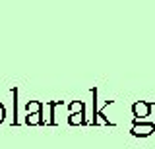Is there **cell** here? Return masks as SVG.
Returning a JSON list of instances; mask_svg holds the SVG:
<instances>
[{
	"mask_svg": "<svg viewBox=\"0 0 155 149\" xmlns=\"http://www.w3.org/2000/svg\"><path fill=\"white\" fill-rule=\"evenodd\" d=\"M0 114H2V107H0ZM0 120H2V116H0Z\"/></svg>",
	"mask_w": 155,
	"mask_h": 149,
	"instance_id": "cell-2",
	"label": "cell"
},
{
	"mask_svg": "<svg viewBox=\"0 0 155 149\" xmlns=\"http://www.w3.org/2000/svg\"><path fill=\"white\" fill-rule=\"evenodd\" d=\"M136 110H140L142 114H145L147 112V107H145V105H140V107H136Z\"/></svg>",
	"mask_w": 155,
	"mask_h": 149,
	"instance_id": "cell-1",
	"label": "cell"
}]
</instances>
